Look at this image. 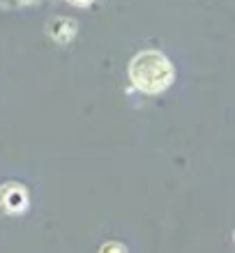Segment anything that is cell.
<instances>
[{
	"label": "cell",
	"instance_id": "obj_1",
	"mask_svg": "<svg viewBox=\"0 0 235 253\" xmlns=\"http://www.w3.org/2000/svg\"><path fill=\"white\" fill-rule=\"evenodd\" d=\"M127 76L139 92L159 94L173 83V65L161 51L145 48L132 58L127 67Z\"/></svg>",
	"mask_w": 235,
	"mask_h": 253
},
{
	"label": "cell",
	"instance_id": "obj_2",
	"mask_svg": "<svg viewBox=\"0 0 235 253\" xmlns=\"http://www.w3.org/2000/svg\"><path fill=\"white\" fill-rule=\"evenodd\" d=\"M30 205V193L21 182H5L0 184V212L23 214Z\"/></svg>",
	"mask_w": 235,
	"mask_h": 253
},
{
	"label": "cell",
	"instance_id": "obj_3",
	"mask_svg": "<svg viewBox=\"0 0 235 253\" xmlns=\"http://www.w3.org/2000/svg\"><path fill=\"white\" fill-rule=\"evenodd\" d=\"M48 33L55 42H69L76 35V26L69 19H53L48 26Z\"/></svg>",
	"mask_w": 235,
	"mask_h": 253
},
{
	"label": "cell",
	"instance_id": "obj_5",
	"mask_svg": "<svg viewBox=\"0 0 235 253\" xmlns=\"http://www.w3.org/2000/svg\"><path fill=\"white\" fill-rule=\"evenodd\" d=\"M72 5H76V7H83V5H90L93 0H69Z\"/></svg>",
	"mask_w": 235,
	"mask_h": 253
},
{
	"label": "cell",
	"instance_id": "obj_4",
	"mask_svg": "<svg viewBox=\"0 0 235 253\" xmlns=\"http://www.w3.org/2000/svg\"><path fill=\"white\" fill-rule=\"evenodd\" d=\"M99 253H129V251L122 247L120 242H106V244L99 247Z\"/></svg>",
	"mask_w": 235,
	"mask_h": 253
}]
</instances>
